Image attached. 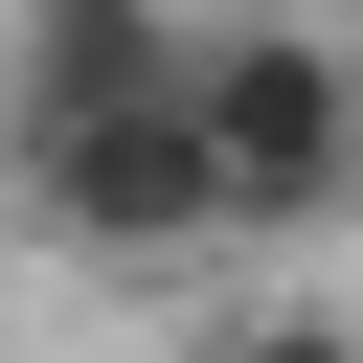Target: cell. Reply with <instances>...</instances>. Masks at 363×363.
<instances>
[{
	"label": "cell",
	"mask_w": 363,
	"mask_h": 363,
	"mask_svg": "<svg viewBox=\"0 0 363 363\" xmlns=\"http://www.w3.org/2000/svg\"><path fill=\"white\" fill-rule=\"evenodd\" d=\"M204 159H227V227H340L363 204V91L295 23H204Z\"/></svg>",
	"instance_id": "obj_1"
},
{
	"label": "cell",
	"mask_w": 363,
	"mask_h": 363,
	"mask_svg": "<svg viewBox=\"0 0 363 363\" xmlns=\"http://www.w3.org/2000/svg\"><path fill=\"white\" fill-rule=\"evenodd\" d=\"M182 68H204V45H182L159 0H45V23H23V136H45V113H136V91H182Z\"/></svg>",
	"instance_id": "obj_3"
},
{
	"label": "cell",
	"mask_w": 363,
	"mask_h": 363,
	"mask_svg": "<svg viewBox=\"0 0 363 363\" xmlns=\"http://www.w3.org/2000/svg\"><path fill=\"white\" fill-rule=\"evenodd\" d=\"M23 204H45L68 250H204V227H227L204 68H182V91H136V113H45V136H23Z\"/></svg>",
	"instance_id": "obj_2"
},
{
	"label": "cell",
	"mask_w": 363,
	"mask_h": 363,
	"mask_svg": "<svg viewBox=\"0 0 363 363\" xmlns=\"http://www.w3.org/2000/svg\"><path fill=\"white\" fill-rule=\"evenodd\" d=\"M227 363H363V318H250Z\"/></svg>",
	"instance_id": "obj_4"
}]
</instances>
